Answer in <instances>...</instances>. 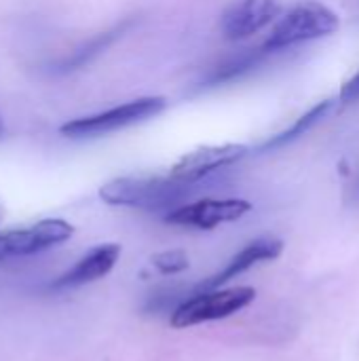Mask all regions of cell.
I'll list each match as a JSON object with an SVG mask.
<instances>
[{
  "mask_svg": "<svg viewBox=\"0 0 359 361\" xmlns=\"http://www.w3.org/2000/svg\"><path fill=\"white\" fill-rule=\"evenodd\" d=\"M190 192L193 184L178 182L169 176H125L106 182L99 188V199L112 207L171 212L180 207Z\"/></svg>",
  "mask_w": 359,
  "mask_h": 361,
  "instance_id": "6da1fadb",
  "label": "cell"
},
{
  "mask_svg": "<svg viewBox=\"0 0 359 361\" xmlns=\"http://www.w3.org/2000/svg\"><path fill=\"white\" fill-rule=\"evenodd\" d=\"M339 27L341 17L336 11L320 0H303L277 19L271 34L260 47L271 55L275 51H286L296 44L332 36L339 32Z\"/></svg>",
  "mask_w": 359,
  "mask_h": 361,
  "instance_id": "7a4b0ae2",
  "label": "cell"
},
{
  "mask_svg": "<svg viewBox=\"0 0 359 361\" xmlns=\"http://www.w3.org/2000/svg\"><path fill=\"white\" fill-rule=\"evenodd\" d=\"M256 298V290L248 286L237 288H218V290H203L193 294L190 298L182 300L169 315V326L174 330L193 328L207 322L226 319L245 307H250Z\"/></svg>",
  "mask_w": 359,
  "mask_h": 361,
  "instance_id": "3957f363",
  "label": "cell"
},
{
  "mask_svg": "<svg viewBox=\"0 0 359 361\" xmlns=\"http://www.w3.org/2000/svg\"><path fill=\"white\" fill-rule=\"evenodd\" d=\"M167 108V99L161 95H150V97H138L127 104L114 106L110 110L72 118L59 127L61 135L72 137V140H85V137H99L138 123H144L148 118L159 116Z\"/></svg>",
  "mask_w": 359,
  "mask_h": 361,
  "instance_id": "277c9868",
  "label": "cell"
},
{
  "mask_svg": "<svg viewBox=\"0 0 359 361\" xmlns=\"http://www.w3.org/2000/svg\"><path fill=\"white\" fill-rule=\"evenodd\" d=\"M74 235V226L59 218H47L25 228H11L0 233V260L23 258L47 252L66 243Z\"/></svg>",
  "mask_w": 359,
  "mask_h": 361,
  "instance_id": "5b68a950",
  "label": "cell"
},
{
  "mask_svg": "<svg viewBox=\"0 0 359 361\" xmlns=\"http://www.w3.org/2000/svg\"><path fill=\"white\" fill-rule=\"evenodd\" d=\"M252 212V203L245 199H201L195 203H182L165 214V222L174 226L214 231L220 224L237 222Z\"/></svg>",
  "mask_w": 359,
  "mask_h": 361,
  "instance_id": "8992f818",
  "label": "cell"
},
{
  "mask_svg": "<svg viewBox=\"0 0 359 361\" xmlns=\"http://www.w3.org/2000/svg\"><path fill=\"white\" fill-rule=\"evenodd\" d=\"M250 148L243 144H220V146H201L186 154H182L174 167L169 169V178L186 184H197L205 176L231 167L239 163L243 157H248Z\"/></svg>",
  "mask_w": 359,
  "mask_h": 361,
  "instance_id": "52a82bcc",
  "label": "cell"
},
{
  "mask_svg": "<svg viewBox=\"0 0 359 361\" xmlns=\"http://www.w3.org/2000/svg\"><path fill=\"white\" fill-rule=\"evenodd\" d=\"M281 0H235L222 13V36L233 42L245 40L273 23L281 15Z\"/></svg>",
  "mask_w": 359,
  "mask_h": 361,
  "instance_id": "ba28073f",
  "label": "cell"
},
{
  "mask_svg": "<svg viewBox=\"0 0 359 361\" xmlns=\"http://www.w3.org/2000/svg\"><path fill=\"white\" fill-rule=\"evenodd\" d=\"M284 252V241L275 239V237H260V239H254L250 241L243 250H239L222 271H218L216 275L207 277L203 283H199L197 292H203V290H218L222 288L224 283H229L231 279L243 275L245 271L254 269L256 264L260 262H271L275 258H279Z\"/></svg>",
  "mask_w": 359,
  "mask_h": 361,
  "instance_id": "9c48e42d",
  "label": "cell"
},
{
  "mask_svg": "<svg viewBox=\"0 0 359 361\" xmlns=\"http://www.w3.org/2000/svg\"><path fill=\"white\" fill-rule=\"evenodd\" d=\"M118 258H121V245L118 243L95 245L83 258H78L72 269H68L63 275H59L53 281V288H57V290L59 288H78V286L99 281L112 273Z\"/></svg>",
  "mask_w": 359,
  "mask_h": 361,
  "instance_id": "30bf717a",
  "label": "cell"
},
{
  "mask_svg": "<svg viewBox=\"0 0 359 361\" xmlns=\"http://www.w3.org/2000/svg\"><path fill=\"white\" fill-rule=\"evenodd\" d=\"M133 23H135L133 19H125V21L112 25L110 30H104V32L91 36L87 42H83L78 49H74L68 57H63L61 61H57V63H55V72L68 74V72H74V70L85 68V66L91 63L95 57H99L108 47H112L118 38H123L125 32H127Z\"/></svg>",
  "mask_w": 359,
  "mask_h": 361,
  "instance_id": "8fae6325",
  "label": "cell"
},
{
  "mask_svg": "<svg viewBox=\"0 0 359 361\" xmlns=\"http://www.w3.org/2000/svg\"><path fill=\"white\" fill-rule=\"evenodd\" d=\"M269 53L258 47V49H248V51H241L229 59H224L222 63H218L205 78H203V87H220V85H226V82H233L245 74H250L252 70H256L264 57Z\"/></svg>",
  "mask_w": 359,
  "mask_h": 361,
  "instance_id": "7c38bea8",
  "label": "cell"
},
{
  "mask_svg": "<svg viewBox=\"0 0 359 361\" xmlns=\"http://www.w3.org/2000/svg\"><path fill=\"white\" fill-rule=\"evenodd\" d=\"M334 106H336V102L334 99H324V102H320V104H315L313 108H309L305 114H300L288 129H284V131H279V133H275V135H271L258 150L260 152H264V150H275V148H281V146H288V144H292L294 140H298V137H303L307 131H311L315 125H320L332 110H334Z\"/></svg>",
  "mask_w": 359,
  "mask_h": 361,
  "instance_id": "4fadbf2b",
  "label": "cell"
},
{
  "mask_svg": "<svg viewBox=\"0 0 359 361\" xmlns=\"http://www.w3.org/2000/svg\"><path fill=\"white\" fill-rule=\"evenodd\" d=\"M152 267L161 275H180L190 267L188 254L184 250H165L152 256Z\"/></svg>",
  "mask_w": 359,
  "mask_h": 361,
  "instance_id": "5bb4252c",
  "label": "cell"
},
{
  "mask_svg": "<svg viewBox=\"0 0 359 361\" xmlns=\"http://www.w3.org/2000/svg\"><path fill=\"white\" fill-rule=\"evenodd\" d=\"M339 97H341V102L343 104H351V102H355L359 99V70L341 87V93H339Z\"/></svg>",
  "mask_w": 359,
  "mask_h": 361,
  "instance_id": "9a60e30c",
  "label": "cell"
},
{
  "mask_svg": "<svg viewBox=\"0 0 359 361\" xmlns=\"http://www.w3.org/2000/svg\"><path fill=\"white\" fill-rule=\"evenodd\" d=\"M4 135V123H2V118H0V137Z\"/></svg>",
  "mask_w": 359,
  "mask_h": 361,
  "instance_id": "2e32d148",
  "label": "cell"
}]
</instances>
